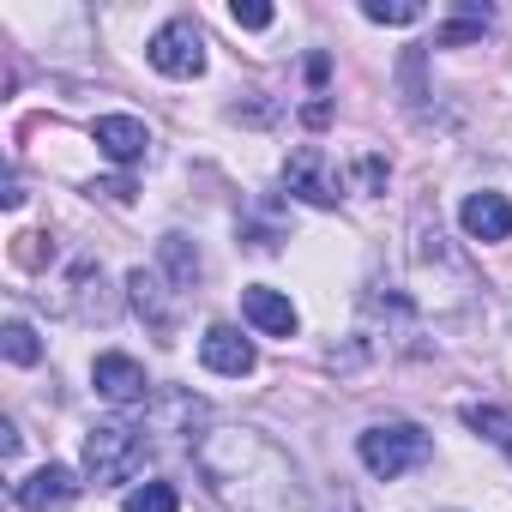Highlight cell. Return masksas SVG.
<instances>
[{
	"mask_svg": "<svg viewBox=\"0 0 512 512\" xmlns=\"http://www.w3.org/2000/svg\"><path fill=\"white\" fill-rule=\"evenodd\" d=\"M356 452H362V464L374 470V476H404V470H416V464H428V452H434V440L416 428V422H380V428H368L362 440H356Z\"/></svg>",
	"mask_w": 512,
	"mask_h": 512,
	"instance_id": "1",
	"label": "cell"
},
{
	"mask_svg": "<svg viewBox=\"0 0 512 512\" xmlns=\"http://www.w3.org/2000/svg\"><path fill=\"white\" fill-rule=\"evenodd\" d=\"M145 458H151L145 434H133V428H121V422H103V428H91V434H85V470H91V482H97V488L139 476V470H145Z\"/></svg>",
	"mask_w": 512,
	"mask_h": 512,
	"instance_id": "2",
	"label": "cell"
},
{
	"mask_svg": "<svg viewBox=\"0 0 512 512\" xmlns=\"http://www.w3.org/2000/svg\"><path fill=\"white\" fill-rule=\"evenodd\" d=\"M145 55H151V67L169 73V79H199V73H205V31H199L193 19H169V25L145 43Z\"/></svg>",
	"mask_w": 512,
	"mask_h": 512,
	"instance_id": "3",
	"label": "cell"
},
{
	"mask_svg": "<svg viewBox=\"0 0 512 512\" xmlns=\"http://www.w3.org/2000/svg\"><path fill=\"white\" fill-rule=\"evenodd\" d=\"M284 187H290L296 199H308V205H338V199H344V181H338V169H332V157H326L320 145H296V151H290Z\"/></svg>",
	"mask_w": 512,
	"mask_h": 512,
	"instance_id": "4",
	"label": "cell"
},
{
	"mask_svg": "<svg viewBox=\"0 0 512 512\" xmlns=\"http://www.w3.org/2000/svg\"><path fill=\"white\" fill-rule=\"evenodd\" d=\"M13 500H19L25 512H55V506H73V500H79V476H73L67 464H43L37 476H25V482L13 488Z\"/></svg>",
	"mask_w": 512,
	"mask_h": 512,
	"instance_id": "5",
	"label": "cell"
},
{
	"mask_svg": "<svg viewBox=\"0 0 512 512\" xmlns=\"http://www.w3.org/2000/svg\"><path fill=\"white\" fill-rule=\"evenodd\" d=\"M199 362L211 368V374H229V380H241V374H253V344L235 332V326H205V338H199Z\"/></svg>",
	"mask_w": 512,
	"mask_h": 512,
	"instance_id": "6",
	"label": "cell"
},
{
	"mask_svg": "<svg viewBox=\"0 0 512 512\" xmlns=\"http://www.w3.org/2000/svg\"><path fill=\"white\" fill-rule=\"evenodd\" d=\"M91 380H97V392L103 398H115V404H133V398H145V368L133 362V356H121V350H109V356H97L91 362Z\"/></svg>",
	"mask_w": 512,
	"mask_h": 512,
	"instance_id": "7",
	"label": "cell"
},
{
	"mask_svg": "<svg viewBox=\"0 0 512 512\" xmlns=\"http://www.w3.org/2000/svg\"><path fill=\"white\" fill-rule=\"evenodd\" d=\"M241 314L260 326L266 338H296V308H290V296H278V290H266V284L241 290Z\"/></svg>",
	"mask_w": 512,
	"mask_h": 512,
	"instance_id": "8",
	"label": "cell"
},
{
	"mask_svg": "<svg viewBox=\"0 0 512 512\" xmlns=\"http://www.w3.org/2000/svg\"><path fill=\"white\" fill-rule=\"evenodd\" d=\"M127 290H133V314H139V320H151V332H157V338H175V308H169V284H163L157 272H145V266H139V272L127 278Z\"/></svg>",
	"mask_w": 512,
	"mask_h": 512,
	"instance_id": "9",
	"label": "cell"
},
{
	"mask_svg": "<svg viewBox=\"0 0 512 512\" xmlns=\"http://www.w3.org/2000/svg\"><path fill=\"white\" fill-rule=\"evenodd\" d=\"M97 145H103L109 163H139V157L151 151V133H145V121H133V115H103V121H97Z\"/></svg>",
	"mask_w": 512,
	"mask_h": 512,
	"instance_id": "10",
	"label": "cell"
},
{
	"mask_svg": "<svg viewBox=\"0 0 512 512\" xmlns=\"http://www.w3.org/2000/svg\"><path fill=\"white\" fill-rule=\"evenodd\" d=\"M458 217H464V229L476 241H506L512 235V199L506 193H470Z\"/></svg>",
	"mask_w": 512,
	"mask_h": 512,
	"instance_id": "11",
	"label": "cell"
},
{
	"mask_svg": "<svg viewBox=\"0 0 512 512\" xmlns=\"http://www.w3.org/2000/svg\"><path fill=\"white\" fill-rule=\"evenodd\" d=\"M464 428H476L482 440H494V446L512 458V410H500V404H470V410H464Z\"/></svg>",
	"mask_w": 512,
	"mask_h": 512,
	"instance_id": "12",
	"label": "cell"
},
{
	"mask_svg": "<svg viewBox=\"0 0 512 512\" xmlns=\"http://www.w3.org/2000/svg\"><path fill=\"white\" fill-rule=\"evenodd\" d=\"M0 350H7V362H19V368L43 362V344H37V332H31L25 320H13L7 332H0Z\"/></svg>",
	"mask_w": 512,
	"mask_h": 512,
	"instance_id": "13",
	"label": "cell"
},
{
	"mask_svg": "<svg viewBox=\"0 0 512 512\" xmlns=\"http://www.w3.org/2000/svg\"><path fill=\"white\" fill-rule=\"evenodd\" d=\"M175 506H181V494L169 482H145V488L127 494V512H175Z\"/></svg>",
	"mask_w": 512,
	"mask_h": 512,
	"instance_id": "14",
	"label": "cell"
},
{
	"mask_svg": "<svg viewBox=\"0 0 512 512\" xmlns=\"http://www.w3.org/2000/svg\"><path fill=\"white\" fill-rule=\"evenodd\" d=\"M374 25H416L422 19V0H368L362 7Z\"/></svg>",
	"mask_w": 512,
	"mask_h": 512,
	"instance_id": "15",
	"label": "cell"
},
{
	"mask_svg": "<svg viewBox=\"0 0 512 512\" xmlns=\"http://www.w3.org/2000/svg\"><path fill=\"white\" fill-rule=\"evenodd\" d=\"M229 19H235L241 31H266V25H272V7H241V0H235Z\"/></svg>",
	"mask_w": 512,
	"mask_h": 512,
	"instance_id": "16",
	"label": "cell"
}]
</instances>
